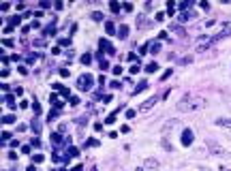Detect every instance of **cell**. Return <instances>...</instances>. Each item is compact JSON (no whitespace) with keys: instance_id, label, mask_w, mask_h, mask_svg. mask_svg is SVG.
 Instances as JSON below:
<instances>
[{"instance_id":"1","label":"cell","mask_w":231,"mask_h":171,"mask_svg":"<svg viewBox=\"0 0 231 171\" xmlns=\"http://www.w3.org/2000/svg\"><path fill=\"white\" fill-rule=\"evenodd\" d=\"M175 107H178V111H182V113H190V111H197V109H201V107H206V98L199 96V94L188 92V94H184L180 98Z\"/></svg>"},{"instance_id":"2","label":"cell","mask_w":231,"mask_h":171,"mask_svg":"<svg viewBox=\"0 0 231 171\" xmlns=\"http://www.w3.org/2000/svg\"><path fill=\"white\" fill-rule=\"evenodd\" d=\"M229 34H231V28H223L220 32L212 34V37H201V39H199V45H197V51H206L208 47H212V45H214V43H218L220 39L229 37Z\"/></svg>"},{"instance_id":"3","label":"cell","mask_w":231,"mask_h":171,"mask_svg":"<svg viewBox=\"0 0 231 171\" xmlns=\"http://www.w3.org/2000/svg\"><path fill=\"white\" fill-rule=\"evenodd\" d=\"M92 84H94V77H92L90 73H84L77 77V88L81 90V92H88V90L92 88Z\"/></svg>"},{"instance_id":"4","label":"cell","mask_w":231,"mask_h":171,"mask_svg":"<svg viewBox=\"0 0 231 171\" xmlns=\"http://www.w3.org/2000/svg\"><path fill=\"white\" fill-rule=\"evenodd\" d=\"M206 146H208V150H210V154H214V156H220V158H223V156H227V150H225L223 146H218L216 141H208Z\"/></svg>"},{"instance_id":"5","label":"cell","mask_w":231,"mask_h":171,"mask_svg":"<svg viewBox=\"0 0 231 171\" xmlns=\"http://www.w3.org/2000/svg\"><path fill=\"white\" fill-rule=\"evenodd\" d=\"M193 139H195V133H193V128H184V131H182V139H180L182 146L188 148L190 143H193Z\"/></svg>"},{"instance_id":"6","label":"cell","mask_w":231,"mask_h":171,"mask_svg":"<svg viewBox=\"0 0 231 171\" xmlns=\"http://www.w3.org/2000/svg\"><path fill=\"white\" fill-rule=\"evenodd\" d=\"M98 47H101V51H103V53H107V56H114V53H116L114 45L109 43L107 39H101V41H98Z\"/></svg>"},{"instance_id":"7","label":"cell","mask_w":231,"mask_h":171,"mask_svg":"<svg viewBox=\"0 0 231 171\" xmlns=\"http://www.w3.org/2000/svg\"><path fill=\"white\" fill-rule=\"evenodd\" d=\"M137 28H139V30H148V28H150V26H152V22L150 19H148V17L146 15H139V17H137Z\"/></svg>"},{"instance_id":"8","label":"cell","mask_w":231,"mask_h":171,"mask_svg":"<svg viewBox=\"0 0 231 171\" xmlns=\"http://www.w3.org/2000/svg\"><path fill=\"white\" fill-rule=\"evenodd\" d=\"M156 103H159V96H150L146 103H141V105H139V111H148V109H152Z\"/></svg>"},{"instance_id":"9","label":"cell","mask_w":231,"mask_h":171,"mask_svg":"<svg viewBox=\"0 0 231 171\" xmlns=\"http://www.w3.org/2000/svg\"><path fill=\"white\" fill-rule=\"evenodd\" d=\"M51 143H54V148H58L60 143H67V139L62 137V133H51Z\"/></svg>"},{"instance_id":"10","label":"cell","mask_w":231,"mask_h":171,"mask_svg":"<svg viewBox=\"0 0 231 171\" xmlns=\"http://www.w3.org/2000/svg\"><path fill=\"white\" fill-rule=\"evenodd\" d=\"M195 17H197V13H195V11H193V13H186V11H184V13H180V15H178V22H182V24H184V22L195 19Z\"/></svg>"},{"instance_id":"11","label":"cell","mask_w":231,"mask_h":171,"mask_svg":"<svg viewBox=\"0 0 231 171\" xmlns=\"http://www.w3.org/2000/svg\"><path fill=\"white\" fill-rule=\"evenodd\" d=\"M214 124L216 126H223V128H231V118H216Z\"/></svg>"},{"instance_id":"12","label":"cell","mask_w":231,"mask_h":171,"mask_svg":"<svg viewBox=\"0 0 231 171\" xmlns=\"http://www.w3.org/2000/svg\"><path fill=\"white\" fill-rule=\"evenodd\" d=\"M4 103H7V107H9V109H15V107H17V103H15V96H13V94H4Z\"/></svg>"},{"instance_id":"13","label":"cell","mask_w":231,"mask_h":171,"mask_svg":"<svg viewBox=\"0 0 231 171\" xmlns=\"http://www.w3.org/2000/svg\"><path fill=\"white\" fill-rule=\"evenodd\" d=\"M143 169H159V160H156V158H146Z\"/></svg>"},{"instance_id":"14","label":"cell","mask_w":231,"mask_h":171,"mask_svg":"<svg viewBox=\"0 0 231 171\" xmlns=\"http://www.w3.org/2000/svg\"><path fill=\"white\" fill-rule=\"evenodd\" d=\"M54 90H58L62 96H73V94H71V90H69L67 86H62V84H56V86H54Z\"/></svg>"},{"instance_id":"15","label":"cell","mask_w":231,"mask_h":171,"mask_svg":"<svg viewBox=\"0 0 231 171\" xmlns=\"http://www.w3.org/2000/svg\"><path fill=\"white\" fill-rule=\"evenodd\" d=\"M49 103L56 107V109H60V107H62V98H60L58 94H51V96H49Z\"/></svg>"},{"instance_id":"16","label":"cell","mask_w":231,"mask_h":171,"mask_svg":"<svg viewBox=\"0 0 231 171\" xmlns=\"http://www.w3.org/2000/svg\"><path fill=\"white\" fill-rule=\"evenodd\" d=\"M75 156H79V148L71 146V148H69V152H67V156H64V160H69V158H75Z\"/></svg>"},{"instance_id":"17","label":"cell","mask_w":231,"mask_h":171,"mask_svg":"<svg viewBox=\"0 0 231 171\" xmlns=\"http://www.w3.org/2000/svg\"><path fill=\"white\" fill-rule=\"evenodd\" d=\"M116 37H120V39H126V37H128V26H126V24H122V26L118 28V34H116Z\"/></svg>"},{"instance_id":"18","label":"cell","mask_w":231,"mask_h":171,"mask_svg":"<svg viewBox=\"0 0 231 171\" xmlns=\"http://www.w3.org/2000/svg\"><path fill=\"white\" fill-rule=\"evenodd\" d=\"M30 128L34 131V135H41V128H43V124H41L39 120H32V122H30Z\"/></svg>"},{"instance_id":"19","label":"cell","mask_w":231,"mask_h":171,"mask_svg":"<svg viewBox=\"0 0 231 171\" xmlns=\"http://www.w3.org/2000/svg\"><path fill=\"white\" fill-rule=\"evenodd\" d=\"M148 88V82H146V79H141V82L139 84H137V88L133 90V94H139V92H143V90Z\"/></svg>"},{"instance_id":"20","label":"cell","mask_w":231,"mask_h":171,"mask_svg":"<svg viewBox=\"0 0 231 171\" xmlns=\"http://www.w3.org/2000/svg\"><path fill=\"white\" fill-rule=\"evenodd\" d=\"M79 60H81V64H84V66L92 64V53H90V51H88V53H84V56H81Z\"/></svg>"},{"instance_id":"21","label":"cell","mask_w":231,"mask_h":171,"mask_svg":"<svg viewBox=\"0 0 231 171\" xmlns=\"http://www.w3.org/2000/svg\"><path fill=\"white\" fill-rule=\"evenodd\" d=\"M98 146H101V141H98V139H94V137L86 139V148H98Z\"/></svg>"},{"instance_id":"22","label":"cell","mask_w":231,"mask_h":171,"mask_svg":"<svg viewBox=\"0 0 231 171\" xmlns=\"http://www.w3.org/2000/svg\"><path fill=\"white\" fill-rule=\"evenodd\" d=\"M190 62H193V56H184V58H178V60H175V64H190Z\"/></svg>"},{"instance_id":"23","label":"cell","mask_w":231,"mask_h":171,"mask_svg":"<svg viewBox=\"0 0 231 171\" xmlns=\"http://www.w3.org/2000/svg\"><path fill=\"white\" fill-rule=\"evenodd\" d=\"M56 26H58V24H56V22H51V24H49V26H47V28H45V30H43V34H45V37H49V34H51V32H54V30H56Z\"/></svg>"},{"instance_id":"24","label":"cell","mask_w":231,"mask_h":171,"mask_svg":"<svg viewBox=\"0 0 231 171\" xmlns=\"http://www.w3.org/2000/svg\"><path fill=\"white\" fill-rule=\"evenodd\" d=\"M171 30H173L175 34H180V37H184V34H186V30H184L182 26H178V24H173V26H171Z\"/></svg>"},{"instance_id":"25","label":"cell","mask_w":231,"mask_h":171,"mask_svg":"<svg viewBox=\"0 0 231 171\" xmlns=\"http://www.w3.org/2000/svg\"><path fill=\"white\" fill-rule=\"evenodd\" d=\"M2 122H4V124H15V115H13V113L2 115Z\"/></svg>"},{"instance_id":"26","label":"cell","mask_w":231,"mask_h":171,"mask_svg":"<svg viewBox=\"0 0 231 171\" xmlns=\"http://www.w3.org/2000/svg\"><path fill=\"white\" fill-rule=\"evenodd\" d=\"M156 69H159V64H156V62H150V64H146V69H143V71H146V73H154Z\"/></svg>"},{"instance_id":"27","label":"cell","mask_w":231,"mask_h":171,"mask_svg":"<svg viewBox=\"0 0 231 171\" xmlns=\"http://www.w3.org/2000/svg\"><path fill=\"white\" fill-rule=\"evenodd\" d=\"M159 51H161V43L156 41V43H152V45H150V53H154V56H156Z\"/></svg>"},{"instance_id":"28","label":"cell","mask_w":231,"mask_h":171,"mask_svg":"<svg viewBox=\"0 0 231 171\" xmlns=\"http://www.w3.org/2000/svg\"><path fill=\"white\" fill-rule=\"evenodd\" d=\"M105 30H107V34H114V32H116V26H114V22H107V24H105Z\"/></svg>"},{"instance_id":"29","label":"cell","mask_w":231,"mask_h":171,"mask_svg":"<svg viewBox=\"0 0 231 171\" xmlns=\"http://www.w3.org/2000/svg\"><path fill=\"white\" fill-rule=\"evenodd\" d=\"M92 22H103V13H101V11H94V13H92Z\"/></svg>"},{"instance_id":"30","label":"cell","mask_w":231,"mask_h":171,"mask_svg":"<svg viewBox=\"0 0 231 171\" xmlns=\"http://www.w3.org/2000/svg\"><path fill=\"white\" fill-rule=\"evenodd\" d=\"M120 109H122V107H120ZM120 109H116V111H114L112 115H107V120H105V122H107V124H114V122H116V113H118Z\"/></svg>"},{"instance_id":"31","label":"cell","mask_w":231,"mask_h":171,"mask_svg":"<svg viewBox=\"0 0 231 171\" xmlns=\"http://www.w3.org/2000/svg\"><path fill=\"white\" fill-rule=\"evenodd\" d=\"M30 146H34V148H41V139H39V135L30 139Z\"/></svg>"},{"instance_id":"32","label":"cell","mask_w":231,"mask_h":171,"mask_svg":"<svg viewBox=\"0 0 231 171\" xmlns=\"http://www.w3.org/2000/svg\"><path fill=\"white\" fill-rule=\"evenodd\" d=\"M171 73H173V69H167V71H165V73L161 75V82H165V79H169V77H171Z\"/></svg>"},{"instance_id":"33","label":"cell","mask_w":231,"mask_h":171,"mask_svg":"<svg viewBox=\"0 0 231 171\" xmlns=\"http://www.w3.org/2000/svg\"><path fill=\"white\" fill-rule=\"evenodd\" d=\"M69 103H71L73 107H77V105H79L81 101H79V96H69Z\"/></svg>"},{"instance_id":"34","label":"cell","mask_w":231,"mask_h":171,"mask_svg":"<svg viewBox=\"0 0 231 171\" xmlns=\"http://www.w3.org/2000/svg\"><path fill=\"white\" fill-rule=\"evenodd\" d=\"M190 6H193V2H180L178 4V9H182V13L186 11V9H190Z\"/></svg>"},{"instance_id":"35","label":"cell","mask_w":231,"mask_h":171,"mask_svg":"<svg viewBox=\"0 0 231 171\" xmlns=\"http://www.w3.org/2000/svg\"><path fill=\"white\" fill-rule=\"evenodd\" d=\"M20 22H22V17H11V19H9V26L13 28V26H17Z\"/></svg>"},{"instance_id":"36","label":"cell","mask_w":231,"mask_h":171,"mask_svg":"<svg viewBox=\"0 0 231 171\" xmlns=\"http://www.w3.org/2000/svg\"><path fill=\"white\" fill-rule=\"evenodd\" d=\"M173 9H175V2H173V0H169V2H167V11H169L171 17H173Z\"/></svg>"},{"instance_id":"37","label":"cell","mask_w":231,"mask_h":171,"mask_svg":"<svg viewBox=\"0 0 231 171\" xmlns=\"http://www.w3.org/2000/svg\"><path fill=\"white\" fill-rule=\"evenodd\" d=\"M51 160H54V163H62L64 158H62V156L58 154V152H54V154H51Z\"/></svg>"},{"instance_id":"38","label":"cell","mask_w":231,"mask_h":171,"mask_svg":"<svg viewBox=\"0 0 231 171\" xmlns=\"http://www.w3.org/2000/svg\"><path fill=\"white\" fill-rule=\"evenodd\" d=\"M112 73L116 77H120V75H122V66H112Z\"/></svg>"},{"instance_id":"39","label":"cell","mask_w":231,"mask_h":171,"mask_svg":"<svg viewBox=\"0 0 231 171\" xmlns=\"http://www.w3.org/2000/svg\"><path fill=\"white\" fill-rule=\"evenodd\" d=\"M128 71H131V75H137V73L141 71V66H139V64H133V66L128 69Z\"/></svg>"},{"instance_id":"40","label":"cell","mask_w":231,"mask_h":171,"mask_svg":"<svg viewBox=\"0 0 231 171\" xmlns=\"http://www.w3.org/2000/svg\"><path fill=\"white\" fill-rule=\"evenodd\" d=\"M32 160H34V163H43L45 156H43V154H32Z\"/></svg>"},{"instance_id":"41","label":"cell","mask_w":231,"mask_h":171,"mask_svg":"<svg viewBox=\"0 0 231 171\" xmlns=\"http://www.w3.org/2000/svg\"><path fill=\"white\" fill-rule=\"evenodd\" d=\"M109 9H112L114 13H118V11H120V9H122V6H120L118 2H109Z\"/></svg>"},{"instance_id":"42","label":"cell","mask_w":231,"mask_h":171,"mask_svg":"<svg viewBox=\"0 0 231 171\" xmlns=\"http://www.w3.org/2000/svg\"><path fill=\"white\" fill-rule=\"evenodd\" d=\"M58 111H60V109H56V107H54V109L49 111V115H47V120H54V118L58 115Z\"/></svg>"},{"instance_id":"43","label":"cell","mask_w":231,"mask_h":171,"mask_svg":"<svg viewBox=\"0 0 231 171\" xmlns=\"http://www.w3.org/2000/svg\"><path fill=\"white\" fill-rule=\"evenodd\" d=\"M58 45H62V47H69V45H71V39H60Z\"/></svg>"},{"instance_id":"44","label":"cell","mask_w":231,"mask_h":171,"mask_svg":"<svg viewBox=\"0 0 231 171\" xmlns=\"http://www.w3.org/2000/svg\"><path fill=\"white\" fill-rule=\"evenodd\" d=\"M32 109H34V113H36V115H39V113H41V105L34 101V103H32Z\"/></svg>"},{"instance_id":"45","label":"cell","mask_w":231,"mask_h":171,"mask_svg":"<svg viewBox=\"0 0 231 171\" xmlns=\"http://www.w3.org/2000/svg\"><path fill=\"white\" fill-rule=\"evenodd\" d=\"M122 9H124L126 13H131V11H133V4H131V2H124V4H122Z\"/></svg>"},{"instance_id":"46","label":"cell","mask_w":231,"mask_h":171,"mask_svg":"<svg viewBox=\"0 0 231 171\" xmlns=\"http://www.w3.org/2000/svg\"><path fill=\"white\" fill-rule=\"evenodd\" d=\"M34 47H45V39H36L34 41Z\"/></svg>"},{"instance_id":"47","label":"cell","mask_w":231,"mask_h":171,"mask_svg":"<svg viewBox=\"0 0 231 171\" xmlns=\"http://www.w3.org/2000/svg\"><path fill=\"white\" fill-rule=\"evenodd\" d=\"M17 71H20V75H28V69H26L24 64H20V66H17Z\"/></svg>"},{"instance_id":"48","label":"cell","mask_w":231,"mask_h":171,"mask_svg":"<svg viewBox=\"0 0 231 171\" xmlns=\"http://www.w3.org/2000/svg\"><path fill=\"white\" fill-rule=\"evenodd\" d=\"M148 49H150V43H146V45H141V47H139V53H141V56H143V53H146Z\"/></svg>"},{"instance_id":"49","label":"cell","mask_w":231,"mask_h":171,"mask_svg":"<svg viewBox=\"0 0 231 171\" xmlns=\"http://www.w3.org/2000/svg\"><path fill=\"white\" fill-rule=\"evenodd\" d=\"M34 60H36V53H28V56H26V62H30V64Z\"/></svg>"},{"instance_id":"50","label":"cell","mask_w":231,"mask_h":171,"mask_svg":"<svg viewBox=\"0 0 231 171\" xmlns=\"http://www.w3.org/2000/svg\"><path fill=\"white\" fill-rule=\"evenodd\" d=\"M11 137H13V135L4 131V133H2V143H4V141H9V139H11Z\"/></svg>"},{"instance_id":"51","label":"cell","mask_w":231,"mask_h":171,"mask_svg":"<svg viewBox=\"0 0 231 171\" xmlns=\"http://www.w3.org/2000/svg\"><path fill=\"white\" fill-rule=\"evenodd\" d=\"M109 88H114V90H118V88H120V82H118V79H114V82L109 84Z\"/></svg>"},{"instance_id":"52","label":"cell","mask_w":231,"mask_h":171,"mask_svg":"<svg viewBox=\"0 0 231 171\" xmlns=\"http://www.w3.org/2000/svg\"><path fill=\"white\" fill-rule=\"evenodd\" d=\"M60 75H62V77H69L71 71H69V69H60Z\"/></svg>"},{"instance_id":"53","label":"cell","mask_w":231,"mask_h":171,"mask_svg":"<svg viewBox=\"0 0 231 171\" xmlns=\"http://www.w3.org/2000/svg\"><path fill=\"white\" fill-rule=\"evenodd\" d=\"M126 118L133 120V118H135V109H128V111H126Z\"/></svg>"},{"instance_id":"54","label":"cell","mask_w":231,"mask_h":171,"mask_svg":"<svg viewBox=\"0 0 231 171\" xmlns=\"http://www.w3.org/2000/svg\"><path fill=\"white\" fill-rule=\"evenodd\" d=\"M9 9H11V4H9V2H2V6H0V11L4 13V11H9Z\"/></svg>"},{"instance_id":"55","label":"cell","mask_w":231,"mask_h":171,"mask_svg":"<svg viewBox=\"0 0 231 171\" xmlns=\"http://www.w3.org/2000/svg\"><path fill=\"white\" fill-rule=\"evenodd\" d=\"M22 154H30V146H22Z\"/></svg>"},{"instance_id":"56","label":"cell","mask_w":231,"mask_h":171,"mask_svg":"<svg viewBox=\"0 0 231 171\" xmlns=\"http://www.w3.org/2000/svg\"><path fill=\"white\" fill-rule=\"evenodd\" d=\"M103 103H112V94H105L103 96Z\"/></svg>"},{"instance_id":"57","label":"cell","mask_w":231,"mask_h":171,"mask_svg":"<svg viewBox=\"0 0 231 171\" xmlns=\"http://www.w3.org/2000/svg\"><path fill=\"white\" fill-rule=\"evenodd\" d=\"M163 148H165V150H171V146H169V141H167V139H163Z\"/></svg>"},{"instance_id":"58","label":"cell","mask_w":231,"mask_h":171,"mask_svg":"<svg viewBox=\"0 0 231 171\" xmlns=\"http://www.w3.org/2000/svg\"><path fill=\"white\" fill-rule=\"evenodd\" d=\"M156 19L163 22V19H165V13H161V11H159V13H156Z\"/></svg>"},{"instance_id":"59","label":"cell","mask_w":231,"mask_h":171,"mask_svg":"<svg viewBox=\"0 0 231 171\" xmlns=\"http://www.w3.org/2000/svg\"><path fill=\"white\" fill-rule=\"evenodd\" d=\"M51 53H54V56H58V53H60V47H58V45H56V47H51Z\"/></svg>"},{"instance_id":"60","label":"cell","mask_w":231,"mask_h":171,"mask_svg":"<svg viewBox=\"0 0 231 171\" xmlns=\"http://www.w3.org/2000/svg\"><path fill=\"white\" fill-rule=\"evenodd\" d=\"M94 131H96V133H98V131H103V124L96 122V124H94Z\"/></svg>"},{"instance_id":"61","label":"cell","mask_w":231,"mask_h":171,"mask_svg":"<svg viewBox=\"0 0 231 171\" xmlns=\"http://www.w3.org/2000/svg\"><path fill=\"white\" fill-rule=\"evenodd\" d=\"M41 6H43V9H49V6H51V2H47V0H43V2H41Z\"/></svg>"},{"instance_id":"62","label":"cell","mask_w":231,"mask_h":171,"mask_svg":"<svg viewBox=\"0 0 231 171\" xmlns=\"http://www.w3.org/2000/svg\"><path fill=\"white\" fill-rule=\"evenodd\" d=\"M214 24H216V19H208L206 22V28H210V26H214Z\"/></svg>"},{"instance_id":"63","label":"cell","mask_w":231,"mask_h":171,"mask_svg":"<svg viewBox=\"0 0 231 171\" xmlns=\"http://www.w3.org/2000/svg\"><path fill=\"white\" fill-rule=\"evenodd\" d=\"M26 171H36V169H34V165H30V167H28V169H26Z\"/></svg>"},{"instance_id":"64","label":"cell","mask_w":231,"mask_h":171,"mask_svg":"<svg viewBox=\"0 0 231 171\" xmlns=\"http://www.w3.org/2000/svg\"><path fill=\"white\" fill-rule=\"evenodd\" d=\"M137 171H143V169H141V167H139V169H137Z\"/></svg>"}]
</instances>
